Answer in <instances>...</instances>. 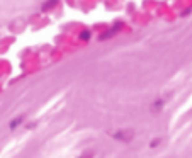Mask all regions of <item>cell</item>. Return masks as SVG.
<instances>
[{
  "label": "cell",
  "mask_w": 192,
  "mask_h": 158,
  "mask_svg": "<svg viewBox=\"0 0 192 158\" xmlns=\"http://www.w3.org/2000/svg\"><path fill=\"white\" fill-rule=\"evenodd\" d=\"M82 39H89V32H83V34H82Z\"/></svg>",
  "instance_id": "obj_1"
}]
</instances>
